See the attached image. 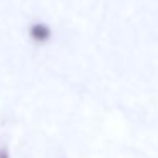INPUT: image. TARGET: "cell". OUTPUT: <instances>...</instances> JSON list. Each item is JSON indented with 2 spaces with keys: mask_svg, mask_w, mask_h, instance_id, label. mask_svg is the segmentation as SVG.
Instances as JSON below:
<instances>
[{
  "mask_svg": "<svg viewBox=\"0 0 158 158\" xmlns=\"http://www.w3.org/2000/svg\"><path fill=\"white\" fill-rule=\"evenodd\" d=\"M26 36H27V41L32 46H38V48H44L49 43L55 39V27L49 24L48 21H43V19H34L27 24L26 27Z\"/></svg>",
  "mask_w": 158,
  "mask_h": 158,
  "instance_id": "1",
  "label": "cell"
},
{
  "mask_svg": "<svg viewBox=\"0 0 158 158\" xmlns=\"http://www.w3.org/2000/svg\"><path fill=\"white\" fill-rule=\"evenodd\" d=\"M0 158H12V153H10V150H9V146L0 144Z\"/></svg>",
  "mask_w": 158,
  "mask_h": 158,
  "instance_id": "2",
  "label": "cell"
}]
</instances>
